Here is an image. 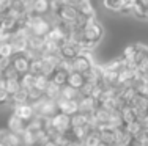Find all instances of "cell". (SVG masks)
Wrapping results in <instances>:
<instances>
[{"label": "cell", "instance_id": "cell-15", "mask_svg": "<svg viewBox=\"0 0 148 146\" xmlns=\"http://www.w3.org/2000/svg\"><path fill=\"white\" fill-rule=\"evenodd\" d=\"M60 97L69 99V101H77L80 97V93H79V90L73 88V86H69L68 83H66V85H63L62 90H60Z\"/></svg>", "mask_w": 148, "mask_h": 146}, {"label": "cell", "instance_id": "cell-14", "mask_svg": "<svg viewBox=\"0 0 148 146\" xmlns=\"http://www.w3.org/2000/svg\"><path fill=\"white\" fill-rule=\"evenodd\" d=\"M85 75L84 74H80V72H76V71H71L68 74V85L69 86H73V88H76V90H80L84 86V83H85Z\"/></svg>", "mask_w": 148, "mask_h": 146}, {"label": "cell", "instance_id": "cell-22", "mask_svg": "<svg viewBox=\"0 0 148 146\" xmlns=\"http://www.w3.org/2000/svg\"><path fill=\"white\" fill-rule=\"evenodd\" d=\"M60 90H62V86L57 85V83H54L51 80V83H49V86H47V90L44 91V94L49 97V99H54V101H57L58 97H60Z\"/></svg>", "mask_w": 148, "mask_h": 146}, {"label": "cell", "instance_id": "cell-32", "mask_svg": "<svg viewBox=\"0 0 148 146\" xmlns=\"http://www.w3.org/2000/svg\"><path fill=\"white\" fill-rule=\"evenodd\" d=\"M6 14H8V10H3L2 6H0V22L6 17Z\"/></svg>", "mask_w": 148, "mask_h": 146}, {"label": "cell", "instance_id": "cell-37", "mask_svg": "<svg viewBox=\"0 0 148 146\" xmlns=\"http://www.w3.org/2000/svg\"><path fill=\"white\" fill-rule=\"evenodd\" d=\"M145 80H147V82H148V75H147V79H145Z\"/></svg>", "mask_w": 148, "mask_h": 146}, {"label": "cell", "instance_id": "cell-30", "mask_svg": "<svg viewBox=\"0 0 148 146\" xmlns=\"http://www.w3.org/2000/svg\"><path fill=\"white\" fill-rule=\"evenodd\" d=\"M95 86H96V85H93V83H88V82H85V83H84V86L79 90L80 96H91V94H93V90H95Z\"/></svg>", "mask_w": 148, "mask_h": 146}, {"label": "cell", "instance_id": "cell-8", "mask_svg": "<svg viewBox=\"0 0 148 146\" xmlns=\"http://www.w3.org/2000/svg\"><path fill=\"white\" fill-rule=\"evenodd\" d=\"M55 102H57L58 112L68 115V116H73L74 113L79 112V102H77V101H69V99H63V97H58Z\"/></svg>", "mask_w": 148, "mask_h": 146}, {"label": "cell", "instance_id": "cell-35", "mask_svg": "<svg viewBox=\"0 0 148 146\" xmlns=\"http://www.w3.org/2000/svg\"><path fill=\"white\" fill-rule=\"evenodd\" d=\"M57 2H58V3H62V5H63V3H69V0H57Z\"/></svg>", "mask_w": 148, "mask_h": 146}, {"label": "cell", "instance_id": "cell-36", "mask_svg": "<svg viewBox=\"0 0 148 146\" xmlns=\"http://www.w3.org/2000/svg\"><path fill=\"white\" fill-rule=\"evenodd\" d=\"M21 146H30V145H25V143H24V145H21Z\"/></svg>", "mask_w": 148, "mask_h": 146}, {"label": "cell", "instance_id": "cell-21", "mask_svg": "<svg viewBox=\"0 0 148 146\" xmlns=\"http://www.w3.org/2000/svg\"><path fill=\"white\" fill-rule=\"evenodd\" d=\"M35 79H36V75H35V74H32V72L22 74V75H21V79H19L21 86H22V88H25V90L33 88V86H35Z\"/></svg>", "mask_w": 148, "mask_h": 146}, {"label": "cell", "instance_id": "cell-1", "mask_svg": "<svg viewBox=\"0 0 148 146\" xmlns=\"http://www.w3.org/2000/svg\"><path fill=\"white\" fill-rule=\"evenodd\" d=\"M35 110V115L36 116H41V118H46V120H51L52 116L58 113V107H57V102L54 99H49L47 96H43L36 101V102L32 104Z\"/></svg>", "mask_w": 148, "mask_h": 146}, {"label": "cell", "instance_id": "cell-7", "mask_svg": "<svg viewBox=\"0 0 148 146\" xmlns=\"http://www.w3.org/2000/svg\"><path fill=\"white\" fill-rule=\"evenodd\" d=\"M99 134V141L103 146H115L117 145V132L110 126H101L98 129Z\"/></svg>", "mask_w": 148, "mask_h": 146}, {"label": "cell", "instance_id": "cell-12", "mask_svg": "<svg viewBox=\"0 0 148 146\" xmlns=\"http://www.w3.org/2000/svg\"><path fill=\"white\" fill-rule=\"evenodd\" d=\"M95 118H96V123H98V129L101 126H109V120H110V110H107L103 105H98L96 110L93 112Z\"/></svg>", "mask_w": 148, "mask_h": 146}, {"label": "cell", "instance_id": "cell-23", "mask_svg": "<svg viewBox=\"0 0 148 146\" xmlns=\"http://www.w3.org/2000/svg\"><path fill=\"white\" fill-rule=\"evenodd\" d=\"M87 124V115L85 113H74L71 116V127H80V126H85Z\"/></svg>", "mask_w": 148, "mask_h": 146}, {"label": "cell", "instance_id": "cell-10", "mask_svg": "<svg viewBox=\"0 0 148 146\" xmlns=\"http://www.w3.org/2000/svg\"><path fill=\"white\" fill-rule=\"evenodd\" d=\"M77 102H79V112L80 113H93L95 110H96V107L99 105L98 104V101L95 99L93 96H80L79 99H77Z\"/></svg>", "mask_w": 148, "mask_h": 146}, {"label": "cell", "instance_id": "cell-3", "mask_svg": "<svg viewBox=\"0 0 148 146\" xmlns=\"http://www.w3.org/2000/svg\"><path fill=\"white\" fill-rule=\"evenodd\" d=\"M49 123H51V126L57 132H60V134H65V132H68L71 129V116H68V115H65L62 112H58L55 116H52L51 120H49Z\"/></svg>", "mask_w": 148, "mask_h": 146}, {"label": "cell", "instance_id": "cell-9", "mask_svg": "<svg viewBox=\"0 0 148 146\" xmlns=\"http://www.w3.org/2000/svg\"><path fill=\"white\" fill-rule=\"evenodd\" d=\"M13 115H16V116H19L21 120L24 121H29L32 118L35 116V110L33 107H32V104L25 102V104H16V105H13Z\"/></svg>", "mask_w": 148, "mask_h": 146}, {"label": "cell", "instance_id": "cell-4", "mask_svg": "<svg viewBox=\"0 0 148 146\" xmlns=\"http://www.w3.org/2000/svg\"><path fill=\"white\" fill-rule=\"evenodd\" d=\"M57 16L60 20L63 22H69V24H74L79 16V11H77L76 6H73L71 3H63L60 5V8L57 10Z\"/></svg>", "mask_w": 148, "mask_h": 146}, {"label": "cell", "instance_id": "cell-5", "mask_svg": "<svg viewBox=\"0 0 148 146\" xmlns=\"http://www.w3.org/2000/svg\"><path fill=\"white\" fill-rule=\"evenodd\" d=\"M80 52H82L80 46L71 39H65L62 43V46H60V57L66 58V60H73L74 57H77V55L80 54Z\"/></svg>", "mask_w": 148, "mask_h": 146}, {"label": "cell", "instance_id": "cell-19", "mask_svg": "<svg viewBox=\"0 0 148 146\" xmlns=\"http://www.w3.org/2000/svg\"><path fill=\"white\" fill-rule=\"evenodd\" d=\"M120 112H121L125 124H131V123H134V121H137V115H136V112H134V109L131 105H126L125 109H121Z\"/></svg>", "mask_w": 148, "mask_h": 146}, {"label": "cell", "instance_id": "cell-27", "mask_svg": "<svg viewBox=\"0 0 148 146\" xmlns=\"http://www.w3.org/2000/svg\"><path fill=\"white\" fill-rule=\"evenodd\" d=\"M137 0H121V10L120 13H125V14H131L132 8L136 6Z\"/></svg>", "mask_w": 148, "mask_h": 146}, {"label": "cell", "instance_id": "cell-24", "mask_svg": "<svg viewBox=\"0 0 148 146\" xmlns=\"http://www.w3.org/2000/svg\"><path fill=\"white\" fill-rule=\"evenodd\" d=\"M14 55L13 46L10 41H0V57H10L11 58Z\"/></svg>", "mask_w": 148, "mask_h": 146}, {"label": "cell", "instance_id": "cell-13", "mask_svg": "<svg viewBox=\"0 0 148 146\" xmlns=\"http://www.w3.org/2000/svg\"><path fill=\"white\" fill-rule=\"evenodd\" d=\"M32 11L33 14L44 16L46 13L51 11V3L49 0H32Z\"/></svg>", "mask_w": 148, "mask_h": 146}, {"label": "cell", "instance_id": "cell-29", "mask_svg": "<svg viewBox=\"0 0 148 146\" xmlns=\"http://www.w3.org/2000/svg\"><path fill=\"white\" fill-rule=\"evenodd\" d=\"M10 135H11V130H8L6 127L0 129V146H8Z\"/></svg>", "mask_w": 148, "mask_h": 146}, {"label": "cell", "instance_id": "cell-34", "mask_svg": "<svg viewBox=\"0 0 148 146\" xmlns=\"http://www.w3.org/2000/svg\"><path fill=\"white\" fill-rule=\"evenodd\" d=\"M43 146H58V145H57V143H55V141H52V140H49V141H47V143H44Z\"/></svg>", "mask_w": 148, "mask_h": 146}, {"label": "cell", "instance_id": "cell-18", "mask_svg": "<svg viewBox=\"0 0 148 146\" xmlns=\"http://www.w3.org/2000/svg\"><path fill=\"white\" fill-rule=\"evenodd\" d=\"M25 102H29V91H27L25 88H22V86H21V88L17 90L14 94L11 96L10 104L16 105V104H25Z\"/></svg>", "mask_w": 148, "mask_h": 146}, {"label": "cell", "instance_id": "cell-33", "mask_svg": "<svg viewBox=\"0 0 148 146\" xmlns=\"http://www.w3.org/2000/svg\"><path fill=\"white\" fill-rule=\"evenodd\" d=\"M66 146H85L84 145V141H77V140H73V141H69Z\"/></svg>", "mask_w": 148, "mask_h": 146}, {"label": "cell", "instance_id": "cell-17", "mask_svg": "<svg viewBox=\"0 0 148 146\" xmlns=\"http://www.w3.org/2000/svg\"><path fill=\"white\" fill-rule=\"evenodd\" d=\"M68 74H69L68 71L57 68L54 71V74L51 75V80L54 83H57V85H60V86H63V85H66V82H68Z\"/></svg>", "mask_w": 148, "mask_h": 146}, {"label": "cell", "instance_id": "cell-6", "mask_svg": "<svg viewBox=\"0 0 148 146\" xmlns=\"http://www.w3.org/2000/svg\"><path fill=\"white\" fill-rule=\"evenodd\" d=\"M30 63H32V60L27 57L25 54H14V55L11 57V65H13V68H14L21 75L30 72Z\"/></svg>", "mask_w": 148, "mask_h": 146}, {"label": "cell", "instance_id": "cell-2", "mask_svg": "<svg viewBox=\"0 0 148 146\" xmlns=\"http://www.w3.org/2000/svg\"><path fill=\"white\" fill-rule=\"evenodd\" d=\"M73 65V71L80 72V74H85L87 71L95 65V60L91 57V52H80L77 57H74L71 60Z\"/></svg>", "mask_w": 148, "mask_h": 146}, {"label": "cell", "instance_id": "cell-20", "mask_svg": "<svg viewBox=\"0 0 148 146\" xmlns=\"http://www.w3.org/2000/svg\"><path fill=\"white\" fill-rule=\"evenodd\" d=\"M49 83H51V77L49 75H44V74H38L36 79H35V88H38L40 91H46L49 86Z\"/></svg>", "mask_w": 148, "mask_h": 146}, {"label": "cell", "instance_id": "cell-31", "mask_svg": "<svg viewBox=\"0 0 148 146\" xmlns=\"http://www.w3.org/2000/svg\"><path fill=\"white\" fill-rule=\"evenodd\" d=\"M85 2H90V0H69V3H71L73 6H76V8H79V6Z\"/></svg>", "mask_w": 148, "mask_h": 146}, {"label": "cell", "instance_id": "cell-26", "mask_svg": "<svg viewBox=\"0 0 148 146\" xmlns=\"http://www.w3.org/2000/svg\"><path fill=\"white\" fill-rule=\"evenodd\" d=\"M84 145L85 146H101V141H99V134H98V130L91 132L88 137L84 140Z\"/></svg>", "mask_w": 148, "mask_h": 146}, {"label": "cell", "instance_id": "cell-11", "mask_svg": "<svg viewBox=\"0 0 148 146\" xmlns=\"http://www.w3.org/2000/svg\"><path fill=\"white\" fill-rule=\"evenodd\" d=\"M6 129L14 132V134H22L24 130L27 129V121L21 120L19 116H16V115H10L8 120H6Z\"/></svg>", "mask_w": 148, "mask_h": 146}, {"label": "cell", "instance_id": "cell-16", "mask_svg": "<svg viewBox=\"0 0 148 146\" xmlns=\"http://www.w3.org/2000/svg\"><path fill=\"white\" fill-rule=\"evenodd\" d=\"M109 126L112 129H120V127H125V121H123L121 112L120 110H112L110 112V120H109Z\"/></svg>", "mask_w": 148, "mask_h": 146}, {"label": "cell", "instance_id": "cell-28", "mask_svg": "<svg viewBox=\"0 0 148 146\" xmlns=\"http://www.w3.org/2000/svg\"><path fill=\"white\" fill-rule=\"evenodd\" d=\"M3 77H5V79H11V80H19L21 74L16 71L14 68H13V65H11V66H8V68L3 71Z\"/></svg>", "mask_w": 148, "mask_h": 146}, {"label": "cell", "instance_id": "cell-25", "mask_svg": "<svg viewBox=\"0 0 148 146\" xmlns=\"http://www.w3.org/2000/svg\"><path fill=\"white\" fill-rule=\"evenodd\" d=\"M103 5L109 11L120 13V10H121V0H103Z\"/></svg>", "mask_w": 148, "mask_h": 146}]
</instances>
